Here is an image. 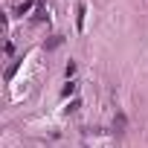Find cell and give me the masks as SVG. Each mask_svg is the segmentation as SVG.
<instances>
[{
	"mask_svg": "<svg viewBox=\"0 0 148 148\" xmlns=\"http://www.w3.org/2000/svg\"><path fill=\"white\" fill-rule=\"evenodd\" d=\"M29 9H32V0H26V3H21V6H18V15H26Z\"/></svg>",
	"mask_w": 148,
	"mask_h": 148,
	"instance_id": "cell-3",
	"label": "cell"
},
{
	"mask_svg": "<svg viewBox=\"0 0 148 148\" xmlns=\"http://www.w3.org/2000/svg\"><path fill=\"white\" fill-rule=\"evenodd\" d=\"M76 87H79L76 82H67V87L61 90V96H73V93H76Z\"/></svg>",
	"mask_w": 148,
	"mask_h": 148,
	"instance_id": "cell-2",
	"label": "cell"
},
{
	"mask_svg": "<svg viewBox=\"0 0 148 148\" xmlns=\"http://www.w3.org/2000/svg\"><path fill=\"white\" fill-rule=\"evenodd\" d=\"M84 15H87V9H84V3L79 6V15H76V26H79V32L84 29Z\"/></svg>",
	"mask_w": 148,
	"mask_h": 148,
	"instance_id": "cell-1",
	"label": "cell"
}]
</instances>
